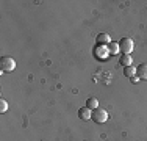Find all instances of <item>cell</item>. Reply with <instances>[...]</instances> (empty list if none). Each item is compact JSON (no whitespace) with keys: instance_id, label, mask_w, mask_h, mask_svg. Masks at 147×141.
<instances>
[{"instance_id":"cell-1","label":"cell","mask_w":147,"mask_h":141,"mask_svg":"<svg viewBox=\"0 0 147 141\" xmlns=\"http://www.w3.org/2000/svg\"><path fill=\"white\" fill-rule=\"evenodd\" d=\"M16 68V61L11 58V56H2L0 60V72H11Z\"/></svg>"},{"instance_id":"cell-8","label":"cell","mask_w":147,"mask_h":141,"mask_svg":"<svg viewBox=\"0 0 147 141\" xmlns=\"http://www.w3.org/2000/svg\"><path fill=\"white\" fill-rule=\"evenodd\" d=\"M107 49H108V52H110V55H117L119 52H121V49H119V42H114V41H111L110 44L107 45Z\"/></svg>"},{"instance_id":"cell-7","label":"cell","mask_w":147,"mask_h":141,"mask_svg":"<svg viewBox=\"0 0 147 141\" xmlns=\"http://www.w3.org/2000/svg\"><path fill=\"white\" fill-rule=\"evenodd\" d=\"M136 75L139 77V80H147V63H142L136 68Z\"/></svg>"},{"instance_id":"cell-4","label":"cell","mask_w":147,"mask_h":141,"mask_svg":"<svg viewBox=\"0 0 147 141\" xmlns=\"http://www.w3.org/2000/svg\"><path fill=\"white\" fill-rule=\"evenodd\" d=\"M108 54H110V52H108L107 45H96V47H94V55L100 60H105L108 56Z\"/></svg>"},{"instance_id":"cell-3","label":"cell","mask_w":147,"mask_h":141,"mask_svg":"<svg viewBox=\"0 0 147 141\" xmlns=\"http://www.w3.org/2000/svg\"><path fill=\"white\" fill-rule=\"evenodd\" d=\"M119 49L122 50V55H130L135 49V44L130 38H122L121 42H119Z\"/></svg>"},{"instance_id":"cell-2","label":"cell","mask_w":147,"mask_h":141,"mask_svg":"<svg viewBox=\"0 0 147 141\" xmlns=\"http://www.w3.org/2000/svg\"><path fill=\"white\" fill-rule=\"evenodd\" d=\"M91 119H92L94 122H97V124H103V122H107L108 119V113L105 108H96V110H92V116H91Z\"/></svg>"},{"instance_id":"cell-11","label":"cell","mask_w":147,"mask_h":141,"mask_svg":"<svg viewBox=\"0 0 147 141\" xmlns=\"http://www.w3.org/2000/svg\"><path fill=\"white\" fill-rule=\"evenodd\" d=\"M124 75L128 77V79L135 77L136 75V68L135 66H127V68H124Z\"/></svg>"},{"instance_id":"cell-5","label":"cell","mask_w":147,"mask_h":141,"mask_svg":"<svg viewBox=\"0 0 147 141\" xmlns=\"http://www.w3.org/2000/svg\"><path fill=\"white\" fill-rule=\"evenodd\" d=\"M96 41H97V45H108L111 42V38L108 33H99L96 38Z\"/></svg>"},{"instance_id":"cell-10","label":"cell","mask_w":147,"mask_h":141,"mask_svg":"<svg viewBox=\"0 0 147 141\" xmlns=\"http://www.w3.org/2000/svg\"><path fill=\"white\" fill-rule=\"evenodd\" d=\"M85 107H88L89 110H96V108H99V100H97L96 97H89L88 100H86Z\"/></svg>"},{"instance_id":"cell-13","label":"cell","mask_w":147,"mask_h":141,"mask_svg":"<svg viewBox=\"0 0 147 141\" xmlns=\"http://www.w3.org/2000/svg\"><path fill=\"white\" fill-rule=\"evenodd\" d=\"M130 82H131V83H138V82H139V77H138V75L131 77V79H130Z\"/></svg>"},{"instance_id":"cell-6","label":"cell","mask_w":147,"mask_h":141,"mask_svg":"<svg viewBox=\"0 0 147 141\" xmlns=\"http://www.w3.org/2000/svg\"><path fill=\"white\" fill-rule=\"evenodd\" d=\"M91 116H92V110H89L88 107H82L78 110V118L82 121H88V119H91Z\"/></svg>"},{"instance_id":"cell-9","label":"cell","mask_w":147,"mask_h":141,"mask_svg":"<svg viewBox=\"0 0 147 141\" xmlns=\"http://www.w3.org/2000/svg\"><path fill=\"white\" fill-rule=\"evenodd\" d=\"M131 55H122L121 58H119V64L124 66V68H127V66H131Z\"/></svg>"},{"instance_id":"cell-12","label":"cell","mask_w":147,"mask_h":141,"mask_svg":"<svg viewBox=\"0 0 147 141\" xmlns=\"http://www.w3.org/2000/svg\"><path fill=\"white\" fill-rule=\"evenodd\" d=\"M8 110V104H6L5 99H0V113H5Z\"/></svg>"}]
</instances>
